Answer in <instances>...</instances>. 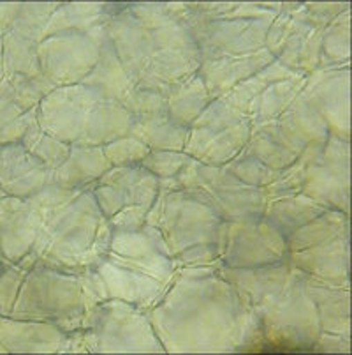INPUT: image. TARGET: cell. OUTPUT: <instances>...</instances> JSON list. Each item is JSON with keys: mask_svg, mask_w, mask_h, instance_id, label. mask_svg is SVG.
I'll use <instances>...</instances> for the list:
<instances>
[{"mask_svg": "<svg viewBox=\"0 0 352 355\" xmlns=\"http://www.w3.org/2000/svg\"><path fill=\"white\" fill-rule=\"evenodd\" d=\"M150 322L167 352H232L264 345L256 316L219 267L176 269L151 308Z\"/></svg>", "mask_w": 352, "mask_h": 355, "instance_id": "obj_1", "label": "cell"}, {"mask_svg": "<svg viewBox=\"0 0 352 355\" xmlns=\"http://www.w3.org/2000/svg\"><path fill=\"white\" fill-rule=\"evenodd\" d=\"M106 24L111 46L134 83L171 89L198 74L201 50L182 16L163 6H134Z\"/></svg>", "mask_w": 352, "mask_h": 355, "instance_id": "obj_2", "label": "cell"}, {"mask_svg": "<svg viewBox=\"0 0 352 355\" xmlns=\"http://www.w3.org/2000/svg\"><path fill=\"white\" fill-rule=\"evenodd\" d=\"M37 207L43 227L32 251L39 263L67 272H85L104 254L113 227L102 216L92 188L74 189L62 202Z\"/></svg>", "mask_w": 352, "mask_h": 355, "instance_id": "obj_3", "label": "cell"}, {"mask_svg": "<svg viewBox=\"0 0 352 355\" xmlns=\"http://www.w3.org/2000/svg\"><path fill=\"white\" fill-rule=\"evenodd\" d=\"M44 133L74 147H104L131 131L132 115L118 101L89 83L55 87L39 103Z\"/></svg>", "mask_w": 352, "mask_h": 355, "instance_id": "obj_4", "label": "cell"}, {"mask_svg": "<svg viewBox=\"0 0 352 355\" xmlns=\"http://www.w3.org/2000/svg\"><path fill=\"white\" fill-rule=\"evenodd\" d=\"M99 302L85 272H67L37 261L27 272L9 316L50 322L71 334L85 329Z\"/></svg>", "mask_w": 352, "mask_h": 355, "instance_id": "obj_5", "label": "cell"}, {"mask_svg": "<svg viewBox=\"0 0 352 355\" xmlns=\"http://www.w3.org/2000/svg\"><path fill=\"white\" fill-rule=\"evenodd\" d=\"M159 195L155 198L147 223L163 235L171 254H178L199 244L221 242L224 219L199 191L178 186L173 188L159 180Z\"/></svg>", "mask_w": 352, "mask_h": 355, "instance_id": "obj_6", "label": "cell"}, {"mask_svg": "<svg viewBox=\"0 0 352 355\" xmlns=\"http://www.w3.org/2000/svg\"><path fill=\"white\" fill-rule=\"evenodd\" d=\"M287 261L308 277L328 283L349 282L347 214L326 209L287 239Z\"/></svg>", "mask_w": 352, "mask_h": 355, "instance_id": "obj_7", "label": "cell"}, {"mask_svg": "<svg viewBox=\"0 0 352 355\" xmlns=\"http://www.w3.org/2000/svg\"><path fill=\"white\" fill-rule=\"evenodd\" d=\"M159 184L141 164L111 166L93 184L92 193L113 230H138L147 223Z\"/></svg>", "mask_w": 352, "mask_h": 355, "instance_id": "obj_8", "label": "cell"}, {"mask_svg": "<svg viewBox=\"0 0 352 355\" xmlns=\"http://www.w3.org/2000/svg\"><path fill=\"white\" fill-rule=\"evenodd\" d=\"M252 121L224 99H212L187 129L183 153L208 166H225L248 144Z\"/></svg>", "mask_w": 352, "mask_h": 355, "instance_id": "obj_9", "label": "cell"}, {"mask_svg": "<svg viewBox=\"0 0 352 355\" xmlns=\"http://www.w3.org/2000/svg\"><path fill=\"white\" fill-rule=\"evenodd\" d=\"M80 334L86 352H164L141 308L116 299L99 302Z\"/></svg>", "mask_w": 352, "mask_h": 355, "instance_id": "obj_10", "label": "cell"}, {"mask_svg": "<svg viewBox=\"0 0 352 355\" xmlns=\"http://www.w3.org/2000/svg\"><path fill=\"white\" fill-rule=\"evenodd\" d=\"M178 186L201 193L224 221H256L263 218L264 189L241 182L225 166H208L190 159L174 177Z\"/></svg>", "mask_w": 352, "mask_h": 355, "instance_id": "obj_11", "label": "cell"}, {"mask_svg": "<svg viewBox=\"0 0 352 355\" xmlns=\"http://www.w3.org/2000/svg\"><path fill=\"white\" fill-rule=\"evenodd\" d=\"M104 27L76 34H55L37 46L41 73L55 87L82 83L101 59Z\"/></svg>", "mask_w": 352, "mask_h": 355, "instance_id": "obj_12", "label": "cell"}, {"mask_svg": "<svg viewBox=\"0 0 352 355\" xmlns=\"http://www.w3.org/2000/svg\"><path fill=\"white\" fill-rule=\"evenodd\" d=\"M221 263L250 269L287 260V241L264 218L256 221H224L221 234Z\"/></svg>", "mask_w": 352, "mask_h": 355, "instance_id": "obj_13", "label": "cell"}, {"mask_svg": "<svg viewBox=\"0 0 352 355\" xmlns=\"http://www.w3.org/2000/svg\"><path fill=\"white\" fill-rule=\"evenodd\" d=\"M302 193L322 207L347 214L349 140L329 135L326 141L310 147Z\"/></svg>", "mask_w": 352, "mask_h": 355, "instance_id": "obj_14", "label": "cell"}, {"mask_svg": "<svg viewBox=\"0 0 352 355\" xmlns=\"http://www.w3.org/2000/svg\"><path fill=\"white\" fill-rule=\"evenodd\" d=\"M43 227L41 209L30 198L0 193V260L18 263L35 246Z\"/></svg>", "mask_w": 352, "mask_h": 355, "instance_id": "obj_15", "label": "cell"}, {"mask_svg": "<svg viewBox=\"0 0 352 355\" xmlns=\"http://www.w3.org/2000/svg\"><path fill=\"white\" fill-rule=\"evenodd\" d=\"M0 345L9 354H71V334L50 322L0 316Z\"/></svg>", "mask_w": 352, "mask_h": 355, "instance_id": "obj_16", "label": "cell"}, {"mask_svg": "<svg viewBox=\"0 0 352 355\" xmlns=\"http://www.w3.org/2000/svg\"><path fill=\"white\" fill-rule=\"evenodd\" d=\"M51 172L21 141L0 147V193L30 198L50 182Z\"/></svg>", "mask_w": 352, "mask_h": 355, "instance_id": "obj_17", "label": "cell"}, {"mask_svg": "<svg viewBox=\"0 0 352 355\" xmlns=\"http://www.w3.org/2000/svg\"><path fill=\"white\" fill-rule=\"evenodd\" d=\"M326 211L321 203L306 196L305 193H282L266 196L263 218L275 227L287 239L298 228L315 219Z\"/></svg>", "mask_w": 352, "mask_h": 355, "instance_id": "obj_18", "label": "cell"}, {"mask_svg": "<svg viewBox=\"0 0 352 355\" xmlns=\"http://www.w3.org/2000/svg\"><path fill=\"white\" fill-rule=\"evenodd\" d=\"M111 164L106 159L102 147H74L71 154L50 175V182L67 189L92 188Z\"/></svg>", "mask_w": 352, "mask_h": 355, "instance_id": "obj_19", "label": "cell"}, {"mask_svg": "<svg viewBox=\"0 0 352 355\" xmlns=\"http://www.w3.org/2000/svg\"><path fill=\"white\" fill-rule=\"evenodd\" d=\"M129 133L140 138L150 150H183L187 138V128L171 121L167 112L155 115L132 117Z\"/></svg>", "mask_w": 352, "mask_h": 355, "instance_id": "obj_20", "label": "cell"}, {"mask_svg": "<svg viewBox=\"0 0 352 355\" xmlns=\"http://www.w3.org/2000/svg\"><path fill=\"white\" fill-rule=\"evenodd\" d=\"M99 4H58L44 31V37L55 34H76L104 27L111 12Z\"/></svg>", "mask_w": 352, "mask_h": 355, "instance_id": "obj_21", "label": "cell"}, {"mask_svg": "<svg viewBox=\"0 0 352 355\" xmlns=\"http://www.w3.org/2000/svg\"><path fill=\"white\" fill-rule=\"evenodd\" d=\"M212 99L205 82L198 74H194L192 78L171 87L167 96V115L173 122L189 129V125L199 117Z\"/></svg>", "mask_w": 352, "mask_h": 355, "instance_id": "obj_22", "label": "cell"}, {"mask_svg": "<svg viewBox=\"0 0 352 355\" xmlns=\"http://www.w3.org/2000/svg\"><path fill=\"white\" fill-rule=\"evenodd\" d=\"M39 43L19 35L18 32L8 31L2 35V66H4V78L15 76H39L37 55Z\"/></svg>", "mask_w": 352, "mask_h": 355, "instance_id": "obj_23", "label": "cell"}, {"mask_svg": "<svg viewBox=\"0 0 352 355\" xmlns=\"http://www.w3.org/2000/svg\"><path fill=\"white\" fill-rule=\"evenodd\" d=\"M21 144H24V147L27 148L28 153L34 154L50 172L57 170L71 154L69 144H64V141L57 140V138L51 137V135L44 133L43 129L39 128V124L32 125V128L28 129L27 133H25V137L21 138Z\"/></svg>", "mask_w": 352, "mask_h": 355, "instance_id": "obj_24", "label": "cell"}, {"mask_svg": "<svg viewBox=\"0 0 352 355\" xmlns=\"http://www.w3.org/2000/svg\"><path fill=\"white\" fill-rule=\"evenodd\" d=\"M37 263L34 251L24 257L18 263H11L0 272V316H9L16 302L19 288L24 285L27 272Z\"/></svg>", "mask_w": 352, "mask_h": 355, "instance_id": "obj_25", "label": "cell"}, {"mask_svg": "<svg viewBox=\"0 0 352 355\" xmlns=\"http://www.w3.org/2000/svg\"><path fill=\"white\" fill-rule=\"evenodd\" d=\"M57 8L58 4H34V2L21 4L11 31L18 32L19 35L28 37L35 43H41L48 21Z\"/></svg>", "mask_w": 352, "mask_h": 355, "instance_id": "obj_26", "label": "cell"}, {"mask_svg": "<svg viewBox=\"0 0 352 355\" xmlns=\"http://www.w3.org/2000/svg\"><path fill=\"white\" fill-rule=\"evenodd\" d=\"M102 153L111 166H129V164H141V161L150 154V148L140 138L129 133L104 145Z\"/></svg>", "mask_w": 352, "mask_h": 355, "instance_id": "obj_27", "label": "cell"}, {"mask_svg": "<svg viewBox=\"0 0 352 355\" xmlns=\"http://www.w3.org/2000/svg\"><path fill=\"white\" fill-rule=\"evenodd\" d=\"M190 157L185 153H174V150H150L147 157L141 161L148 172L154 173L159 180L174 179L182 172Z\"/></svg>", "mask_w": 352, "mask_h": 355, "instance_id": "obj_28", "label": "cell"}, {"mask_svg": "<svg viewBox=\"0 0 352 355\" xmlns=\"http://www.w3.org/2000/svg\"><path fill=\"white\" fill-rule=\"evenodd\" d=\"M19 8H21L19 2H2L0 4V37L8 31H11L16 16L19 12Z\"/></svg>", "mask_w": 352, "mask_h": 355, "instance_id": "obj_29", "label": "cell"}, {"mask_svg": "<svg viewBox=\"0 0 352 355\" xmlns=\"http://www.w3.org/2000/svg\"><path fill=\"white\" fill-rule=\"evenodd\" d=\"M4 82V66H2V37H0V83Z\"/></svg>", "mask_w": 352, "mask_h": 355, "instance_id": "obj_30", "label": "cell"}, {"mask_svg": "<svg viewBox=\"0 0 352 355\" xmlns=\"http://www.w3.org/2000/svg\"><path fill=\"white\" fill-rule=\"evenodd\" d=\"M9 266H11V263H9ZM6 267H8V263H6V261L0 260V272H2V270H4Z\"/></svg>", "mask_w": 352, "mask_h": 355, "instance_id": "obj_31", "label": "cell"}, {"mask_svg": "<svg viewBox=\"0 0 352 355\" xmlns=\"http://www.w3.org/2000/svg\"><path fill=\"white\" fill-rule=\"evenodd\" d=\"M0 354H8V352H6V348L2 347V345H0Z\"/></svg>", "mask_w": 352, "mask_h": 355, "instance_id": "obj_32", "label": "cell"}]
</instances>
